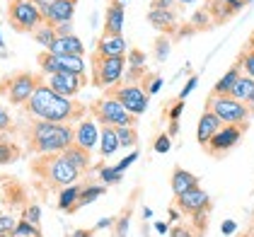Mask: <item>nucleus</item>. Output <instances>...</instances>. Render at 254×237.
<instances>
[{"instance_id": "58836bf2", "label": "nucleus", "mask_w": 254, "mask_h": 237, "mask_svg": "<svg viewBox=\"0 0 254 237\" xmlns=\"http://www.w3.org/2000/svg\"><path fill=\"white\" fill-rule=\"evenodd\" d=\"M143 63H145V56L140 54V51H131L128 54V68H143Z\"/></svg>"}, {"instance_id": "c85d7f7f", "label": "nucleus", "mask_w": 254, "mask_h": 237, "mask_svg": "<svg viewBox=\"0 0 254 237\" xmlns=\"http://www.w3.org/2000/svg\"><path fill=\"white\" fill-rule=\"evenodd\" d=\"M32 34H34V41H37V44H41L46 51L51 49V44H54V41L59 39V37H56V29H54L51 24H41V27H37Z\"/></svg>"}, {"instance_id": "cd10ccee", "label": "nucleus", "mask_w": 254, "mask_h": 237, "mask_svg": "<svg viewBox=\"0 0 254 237\" xmlns=\"http://www.w3.org/2000/svg\"><path fill=\"white\" fill-rule=\"evenodd\" d=\"M102 194H104V186H102V184H90V186L80 189V196H78V203H75V208L95 203V201H97V198L102 196Z\"/></svg>"}, {"instance_id": "e433bc0d", "label": "nucleus", "mask_w": 254, "mask_h": 237, "mask_svg": "<svg viewBox=\"0 0 254 237\" xmlns=\"http://www.w3.org/2000/svg\"><path fill=\"white\" fill-rule=\"evenodd\" d=\"M136 160H138V153H136V150H133L131 155H126V158L121 160V162H117V165H114V170H117L119 175H124V172L128 170V165H131V162H136Z\"/></svg>"}, {"instance_id": "c03bdc74", "label": "nucleus", "mask_w": 254, "mask_h": 237, "mask_svg": "<svg viewBox=\"0 0 254 237\" xmlns=\"http://www.w3.org/2000/svg\"><path fill=\"white\" fill-rule=\"evenodd\" d=\"M155 46H157V59L165 60V59H167V54H170V41H167V39H157Z\"/></svg>"}, {"instance_id": "052dcab7", "label": "nucleus", "mask_w": 254, "mask_h": 237, "mask_svg": "<svg viewBox=\"0 0 254 237\" xmlns=\"http://www.w3.org/2000/svg\"><path fill=\"white\" fill-rule=\"evenodd\" d=\"M250 104H252V107H254V97H252V102H250Z\"/></svg>"}, {"instance_id": "412c9836", "label": "nucleus", "mask_w": 254, "mask_h": 237, "mask_svg": "<svg viewBox=\"0 0 254 237\" xmlns=\"http://www.w3.org/2000/svg\"><path fill=\"white\" fill-rule=\"evenodd\" d=\"M170 184H172L175 196H182V194H187V191H191V189H196V186H198V177H196V175H191L189 170L177 167L175 172H172Z\"/></svg>"}, {"instance_id": "2f4dec72", "label": "nucleus", "mask_w": 254, "mask_h": 237, "mask_svg": "<svg viewBox=\"0 0 254 237\" xmlns=\"http://www.w3.org/2000/svg\"><path fill=\"white\" fill-rule=\"evenodd\" d=\"M17 155H20V150H17L12 143H7V140L0 143V165H7V162L17 160Z\"/></svg>"}, {"instance_id": "f8f14e48", "label": "nucleus", "mask_w": 254, "mask_h": 237, "mask_svg": "<svg viewBox=\"0 0 254 237\" xmlns=\"http://www.w3.org/2000/svg\"><path fill=\"white\" fill-rule=\"evenodd\" d=\"M41 80L37 75H32V73H17V75H12V78L5 82V92H7V99L12 102V104H27L32 95H34V90L39 87Z\"/></svg>"}, {"instance_id": "6ab92c4d", "label": "nucleus", "mask_w": 254, "mask_h": 237, "mask_svg": "<svg viewBox=\"0 0 254 237\" xmlns=\"http://www.w3.org/2000/svg\"><path fill=\"white\" fill-rule=\"evenodd\" d=\"M97 140H99L97 126H95L90 118H82L78 126H75V145L90 153V150L97 145Z\"/></svg>"}, {"instance_id": "49530a36", "label": "nucleus", "mask_w": 254, "mask_h": 237, "mask_svg": "<svg viewBox=\"0 0 254 237\" xmlns=\"http://www.w3.org/2000/svg\"><path fill=\"white\" fill-rule=\"evenodd\" d=\"M182 109H184V102H182V99H177L175 107L170 109V118H172V121H177V118H179V114H182Z\"/></svg>"}, {"instance_id": "4d7b16f0", "label": "nucleus", "mask_w": 254, "mask_h": 237, "mask_svg": "<svg viewBox=\"0 0 254 237\" xmlns=\"http://www.w3.org/2000/svg\"><path fill=\"white\" fill-rule=\"evenodd\" d=\"M233 2H245V5H247V2H250V0H233Z\"/></svg>"}, {"instance_id": "37998d69", "label": "nucleus", "mask_w": 254, "mask_h": 237, "mask_svg": "<svg viewBox=\"0 0 254 237\" xmlns=\"http://www.w3.org/2000/svg\"><path fill=\"white\" fill-rule=\"evenodd\" d=\"M196 85H198V78H196V75H191V78H189V82L184 85V90H182V95H179V99L184 102V99H187L189 95H191V92H194V87H196Z\"/></svg>"}, {"instance_id": "5fc2aeb1", "label": "nucleus", "mask_w": 254, "mask_h": 237, "mask_svg": "<svg viewBox=\"0 0 254 237\" xmlns=\"http://www.w3.org/2000/svg\"><path fill=\"white\" fill-rule=\"evenodd\" d=\"M179 5H189V2H194V0H177Z\"/></svg>"}, {"instance_id": "7c9ffc66", "label": "nucleus", "mask_w": 254, "mask_h": 237, "mask_svg": "<svg viewBox=\"0 0 254 237\" xmlns=\"http://www.w3.org/2000/svg\"><path fill=\"white\" fill-rule=\"evenodd\" d=\"M12 235L15 237H41V230H39V225H32V223H27V220H20V223L15 225Z\"/></svg>"}, {"instance_id": "f704fd0d", "label": "nucleus", "mask_w": 254, "mask_h": 237, "mask_svg": "<svg viewBox=\"0 0 254 237\" xmlns=\"http://www.w3.org/2000/svg\"><path fill=\"white\" fill-rule=\"evenodd\" d=\"M143 78L148 80V82H143V87H145L148 95H155L157 90L162 87V78H160V75H143Z\"/></svg>"}, {"instance_id": "dca6fc26", "label": "nucleus", "mask_w": 254, "mask_h": 237, "mask_svg": "<svg viewBox=\"0 0 254 237\" xmlns=\"http://www.w3.org/2000/svg\"><path fill=\"white\" fill-rule=\"evenodd\" d=\"M245 2H233V0H206V12L213 17V22H228L235 17Z\"/></svg>"}, {"instance_id": "a211bd4d", "label": "nucleus", "mask_w": 254, "mask_h": 237, "mask_svg": "<svg viewBox=\"0 0 254 237\" xmlns=\"http://www.w3.org/2000/svg\"><path fill=\"white\" fill-rule=\"evenodd\" d=\"M220 128H223V123H220V118L215 117L213 112H208V109H206V112L201 114V118H198V128H196V138H198V143H201V145L206 148V145H208V140L213 138V136H215V133H218V131H220Z\"/></svg>"}, {"instance_id": "6e6552de", "label": "nucleus", "mask_w": 254, "mask_h": 237, "mask_svg": "<svg viewBox=\"0 0 254 237\" xmlns=\"http://www.w3.org/2000/svg\"><path fill=\"white\" fill-rule=\"evenodd\" d=\"M107 95H112L114 99H119V102L124 104V109L131 112L133 117L145 114L148 102H150V95H148L140 85H114V87L107 90Z\"/></svg>"}, {"instance_id": "0eeeda50", "label": "nucleus", "mask_w": 254, "mask_h": 237, "mask_svg": "<svg viewBox=\"0 0 254 237\" xmlns=\"http://www.w3.org/2000/svg\"><path fill=\"white\" fill-rule=\"evenodd\" d=\"M126 70V59H102L92 54V85L99 90L114 87Z\"/></svg>"}, {"instance_id": "ea45409f", "label": "nucleus", "mask_w": 254, "mask_h": 237, "mask_svg": "<svg viewBox=\"0 0 254 237\" xmlns=\"http://www.w3.org/2000/svg\"><path fill=\"white\" fill-rule=\"evenodd\" d=\"M12 128V117L7 114V109L0 104V131H10Z\"/></svg>"}, {"instance_id": "39448f33", "label": "nucleus", "mask_w": 254, "mask_h": 237, "mask_svg": "<svg viewBox=\"0 0 254 237\" xmlns=\"http://www.w3.org/2000/svg\"><path fill=\"white\" fill-rule=\"evenodd\" d=\"M206 109L213 112L215 117L220 118V123L233 126V123H247L250 118V107L237 102L230 95H211L206 102Z\"/></svg>"}, {"instance_id": "a19ab883", "label": "nucleus", "mask_w": 254, "mask_h": 237, "mask_svg": "<svg viewBox=\"0 0 254 237\" xmlns=\"http://www.w3.org/2000/svg\"><path fill=\"white\" fill-rule=\"evenodd\" d=\"M170 148H172L170 136H157V138H155V153H167Z\"/></svg>"}, {"instance_id": "9b49d317", "label": "nucleus", "mask_w": 254, "mask_h": 237, "mask_svg": "<svg viewBox=\"0 0 254 237\" xmlns=\"http://www.w3.org/2000/svg\"><path fill=\"white\" fill-rule=\"evenodd\" d=\"M245 131H247V123H233V126H223V128L215 133L213 138L208 140V145H206V153H208V155H213V158H220V155L230 153L235 145L242 140Z\"/></svg>"}, {"instance_id": "603ef678", "label": "nucleus", "mask_w": 254, "mask_h": 237, "mask_svg": "<svg viewBox=\"0 0 254 237\" xmlns=\"http://www.w3.org/2000/svg\"><path fill=\"white\" fill-rule=\"evenodd\" d=\"M177 131H179V123H177V121H172V123H170V136H175Z\"/></svg>"}, {"instance_id": "1a4fd4ad", "label": "nucleus", "mask_w": 254, "mask_h": 237, "mask_svg": "<svg viewBox=\"0 0 254 237\" xmlns=\"http://www.w3.org/2000/svg\"><path fill=\"white\" fill-rule=\"evenodd\" d=\"M39 68L44 75L54 73H73V75H85V60L82 56H54L49 51L39 54Z\"/></svg>"}, {"instance_id": "a878e982", "label": "nucleus", "mask_w": 254, "mask_h": 237, "mask_svg": "<svg viewBox=\"0 0 254 237\" xmlns=\"http://www.w3.org/2000/svg\"><path fill=\"white\" fill-rule=\"evenodd\" d=\"M78 196H80V186H65V189H61V196H59V208L61 211H68V213H73L75 211V203H78Z\"/></svg>"}, {"instance_id": "13d9d810", "label": "nucleus", "mask_w": 254, "mask_h": 237, "mask_svg": "<svg viewBox=\"0 0 254 237\" xmlns=\"http://www.w3.org/2000/svg\"><path fill=\"white\" fill-rule=\"evenodd\" d=\"M2 140H5V138H2V131H0V143H2Z\"/></svg>"}, {"instance_id": "473e14b6", "label": "nucleus", "mask_w": 254, "mask_h": 237, "mask_svg": "<svg viewBox=\"0 0 254 237\" xmlns=\"http://www.w3.org/2000/svg\"><path fill=\"white\" fill-rule=\"evenodd\" d=\"M240 68L245 70V75L254 80V51H245V56L240 59Z\"/></svg>"}, {"instance_id": "2eb2a0df", "label": "nucleus", "mask_w": 254, "mask_h": 237, "mask_svg": "<svg viewBox=\"0 0 254 237\" xmlns=\"http://www.w3.org/2000/svg\"><path fill=\"white\" fill-rule=\"evenodd\" d=\"M126 54H128V46H126L124 37H112V34H102L99 37L95 56H102V59H126Z\"/></svg>"}, {"instance_id": "4be33fe9", "label": "nucleus", "mask_w": 254, "mask_h": 237, "mask_svg": "<svg viewBox=\"0 0 254 237\" xmlns=\"http://www.w3.org/2000/svg\"><path fill=\"white\" fill-rule=\"evenodd\" d=\"M99 140H102V145H99V153H102V158H112L114 153H117L119 148V138H117V128H112V126H102V133H99Z\"/></svg>"}, {"instance_id": "bf43d9fd", "label": "nucleus", "mask_w": 254, "mask_h": 237, "mask_svg": "<svg viewBox=\"0 0 254 237\" xmlns=\"http://www.w3.org/2000/svg\"><path fill=\"white\" fill-rule=\"evenodd\" d=\"M252 230H254V216H252Z\"/></svg>"}, {"instance_id": "09e8293b", "label": "nucleus", "mask_w": 254, "mask_h": 237, "mask_svg": "<svg viewBox=\"0 0 254 237\" xmlns=\"http://www.w3.org/2000/svg\"><path fill=\"white\" fill-rule=\"evenodd\" d=\"M114 225V218H102L97 223V230H102V228H112Z\"/></svg>"}, {"instance_id": "4468645a", "label": "nucleus", "mask_w": 254, "mask_h": 237, "mask_svg": "<svg viewBox=\"0 0 254 237\" xmlns=\"http://www.w3.org/2000/svg\"><path fill=\"white\" fill-rule=\"evenodd\" d=\"M75 2H78V0H56L54 5H49V7L41 12L44 24L59 27V24H65V22H73V15H75Z\"/></svg>"}, {"instance_id": "b1692460", "label": "nucleus", "mask_w": 254, "mask_h": 237, "mask_svg": "<svg viewBox=\"0 0 254 237\" xmlns=\"http://www.w3.org/2000/svg\"><path fill=\"white\" fill-rule=\"evenodd\" d=\"M240 75H242V68H240V65H233L223 78L215 82L213 95H230V92H233V87H235V82L240 80Z\"/></svg>"}, {"instance_id": "864d4df0", "label": "nucleus", "mask_w": 254, "mask_h": 237, "mask_svg": "<svg viewBox=\"0 0 254 237\" xmlns=\"http://www.w3.org/2000/svg\"><path fill=\"white\" fill-rule=\"evenodd\" d=\"M240 237H254V230H252V228H250V230H247L245 235H240Z\"/></svg>"}, {"instance_id": "de8ad7c7", "label": "nucleus", "mask_w": 254, "mask_h": 237, "mask_svg": "<svg viewBox=\"0 0 254 237\" xmlns=\"http://www.w3.org/2000/svg\"><path fill=\"white\" fill-rule=\"evenodd\" d=\"M235 230H237V223H235V220H225V223H223V233H225V235H233Z\"/></svg>"}, {"instance_id": "7ed1b4c3", "label": "nucleus", "mask_w": 254, "mask_h": 237, "mask_svg": "<svg viewBox=\"0 0 254 237\" xmlns=\"http://www.w3.org/2000/svg\"><path fill=\"white\" fill-rule=\"evenodd\" d=\"M34 172L41 175L51 186H61V189L73 186V181L80 177V172L65 160L63 153H59V155H41L34 162Z\"/></svg>"}, {"instance_id": "c756f323", "label": "nucleus", "mask_w": 254, "mask_h": 237, "mask_svg": "<svg viewBox=\"0 0 254 237\" xmlns=\"http://www.w3.org/2000/svg\"><path fill=\"white\" fill-rule=\"evenodd\" d=\"M117 138L121 148H133L138 143V133L133 126H121V128H117Z\"/></svg>"}, {"instance_id": "3c124183", "label": "nucleus", "mask_w": 254, "mask_h": 237, "mask_svg": "<svg viewBox=\"0 0 254 237\" xmlns=\"http://www.w3.org/2000/svg\"><path fill=\"white\" fill-rule=\"evenodd\" d=\"M155 230L157 233H167V223H155Z\"/></svg>"}, {"instance_id": "f257e3e1", "label": "nucleus", "mask_w": 254, "mask_h": 237, "mask_svg": "<svg viewBox=\"0 0 254 237\" xmlns=\"http://www.w3.org/2000/svg\"><path fill=\"white\" fill-rule=\"evenodd\" d=\"M27 114L37 121H54V123H73L85 114V107L68 97L56 95L51 87L39 82L32 99L27 102Z\"/></svg>"}, {"instance_id": "72a5a7b5", "label": "nucleus", "mask_w": 254, "mask_h": 237, "mask_svg": "<svg viewBox=\"0 0 254 237\" xmlns=\"http://www.w3.org/2000/svg\"><path fill=\"white\" fill-rule=\"evenodd\" d=\"M99 177H102L104 184H117L119 179H121V175H119L114 167H99Z\"/></svg>"}, {"instance_id": "5701e85b", "label": "nucleus", "mask_w": 254, "mask_h": 237, "mask_svg": "<svg viewBox=\"0 0 254 237\" xmlns=\"http://www.w3.org/2000/svg\"><path fill=\"white\" fill-rule=\"evenodd\" d=\"M230 97H235L237 102H242V104H250L254 97V80L250 75H240V80L235 82L233 92H230Z\"/></svg>"}, {"instance_id": "bb28decb", "label": "nucleus", "mask_w": 254, "mask_h": 237, "mask_svg": "<svg viewBox=\"0 0 254 237\" xmlns=\"http://www.w3.org/2000/svg\"><path fill=\"white\" fill-rule=\"evenodd\" d=\"M148 20L155 24L157 29H172L175 27V12L172 10H150Z\"/></svg>"}, {"instance_id": "680f3d73", "label": "nucleus", "mask_w": 254, "mask_h": 237, "mask_svg": "<svg viewBox=\"0 0 254 237\" xmlns=\"http://www.w3.org/2000/svg\"><path fill=\"white\" fill-rule=\"evenodd\" d=\"M0 49H2V39H0Z\"/></svg>"}, {"instance_id": "c9c22d12", "label": "nucleus", "mask_w": 254, "mask_h": 237, "mask_svg": "<svg viewBox=\"0 0 254 237\" xmlns=\"http://www.w3.org/2000/svg\"><path fill=\"white\" fill-rule=\"evenodd\" d=\"M39 218H41L39 206H29V208H24V220H27V223H32V225H39Z\"/></svg>"}, {"instance_id": "8fccbe9b", "label": "nucleus", "mask_w": 254, "mask_h": 237, "mask_svg": "<svg viewBox=\"0 0 254 237\" xmlns=\"http://www.w3.org/2000/svg\"><path fill=\"white\" fill-rule=\"evenodd\" d=\"M73 237H92V230H78L73 233Z\"/></svg>"}, {"instance_id": "a18cd8bd", "label": "nucleus", "mask_w": 254, "mask_h": 237, "mask_svg": "<svg viewBox=\"0 0 254 237\" xmlns=\"http://www.w3.org/2000/svg\"><path fill=\"white\" fill-rule=\"evenodd\" d=\"M54 29H56V37H70V34H73V22L59 24V27H54Z\"/></svg>"}, {"instance_id": "aec40b11", "label": "nucleus", "mask_w": 254, "mask_h": 237, "mask_svg": "<svg viewBox=\"0 0 254 237\" xmlns=\"http://www.w3.org/2000/svg\"><path fill=\"white\" fill-rule=\"evenodd\" d=\"M82 51H85V46H82V41L75 34L59 37L49 49V54H54V56H82Z\"/></svg>"}, {"instance_id": "f03ea898", "label": "nucleus", "mask_w": 254, "mask_h": 237, "mask_svg": "<svg viewBox=\"0 0 254 237\" xmlns=\"http://www.w3.org/2000/svg\"><path fill=\"white\" fill-rule=\"evenodd\" d=\"M75 145V128L70 123L34 121L29 128V148L39 155H59Z\"/></svg>"}, {"instance_id": "e2e57ef3", "label": "nucleus", "mask_w": 254, "mask_h": 237, "mask_svg": "<svg viewBox=\"0 0 254 237\" xmlns=\"http://www.w3.org/2000/svg\"><path fill=\"white\" fill-rule=\"evenodd\" d=\"M119 2H126V0H119Z\"/></svg>"}, {"instance_id": "ddd939ff", "label": "nucleus", "mask_w": 254, "mask_h": 237, "mask_svg": "<svg viewBox=\"0 0 254 237\" xmlns=\"http://www.w3.org/2000/svg\"><path fill=\"white\" fill-rule=\"evenodd\" d=\"M85 82H87L85 75H73V73H54V75H46V80H44L46 87H51L56 95L68 99L75 97L80 90L85 87Z\"/></svg>"}, {"instance_id": "f3484780", "label": "nucleus", "mask_w": 254, "mask_h": 237, "mask_svg": "<svg viewBox=\"0 0 254 237\" xmlns=\"http://www.w3.org/2000/svg\"><path fill=\"white\" fill-rule=\"evenodd\" d=\"M104 34L124 37V2L109 0V7L104 15Z\"/></svg>"}, {"instance_id": "423d86ee", "label": "nucleus", "mask_w": 254, "mask_h": 237, "mask_svg": "<svg viewBox=\"0 0 254 237\" xmlns=\"http://www.w3.org/2000/svg\"><path fill=\"white\" fill-rule=\"evenodd\" d=\"M7 22L17 32H34L44 24L41 10L34 5V0H10L7 2Z\"/></svg>"}, {"instance_id": "4c0bfd02", "label": "nucleus", "mask_w": 254, "mask_h": 237, "mask_svg": "<svg viewBox=\"0 0 254 237\" xmlns=\"http://www.w3.org/2000/svg\"><path fill=\"white\" fill-rule=\"evenodd\" d=\"M170 237H198V235H196L189 225H177V228H172Z\"/></svg>"}, {"instance_id": "9d476101", "label": "nucleus", "mask_w": 254, "mask_h": 237, "mask_svg": "<svg viewBox=\"0 0 254 237\" xmlns=\"http://www.w3.org/2000/svg\"><path fill=\"white\" fill-rule=\"evenodd\" d=\"M175 203L184 216H191L198 225L203 223V216L211 211V198L201 186H196V189L182 194V196H175Z\"/></svg>"}, {"instance_id": "79ce46f5", "label": "nucleus", "mask_w": 254, "mask_h": 237, "mask_svg": "<svg viewBox=\"0 0 254 237\" xmlns=\"http://www.w3.org/2000/svg\"><path fill=\"white\" fill-rule=\"evenodd\" d=\"M15 225H17V223H15L12 218L0 213V233H12V230H15Z\"/></svg>"}, {"instance_id": "20e7f679", "label": "nucleus", "mask_w": 254, "mask_h": 237, "mask_svg": "<svg viewBox=\"0 0 254 237\" xmlns=\"http://www.w3.org/2000/svg\"><path fill=\"white\" fill-rule=\"evenodd\" d=\"M92 114L102 126H112V128H121V126H136V117L131 112L124 109V104L114 99L112 95L104 92V97L92 102Z\"/></svg>"}, {"instance_id": "6e6d98bb", "label": "nucleus", "mask_w": 254, "mask_h": 237, "mask_svg": "<svg viewBox=\"0 0 254 237\" xmlns=\"http://www.w3.org/2000/svg\"><path fill=\"white\" fill-rule=\"evenodd\" d=\"M0 237H15L12 233H0Z\"/></svg>"}, {"instance_id": "393cba45", "label": "nucleus", "mask_w": 254, "mask_h": 237, "mask_svg": "<svg viewBox=\"0 0 254 237\" xmlns=\"http://www.w3.org/2000/svg\"><path fill=\"white\" fill-rule=\"evenodd\" d=\"M63 155H65V160H68L78 172H82V170H87V167H90V153H87V150H82V148H78V145H70Z\"/></svg>"}]
</instances>
